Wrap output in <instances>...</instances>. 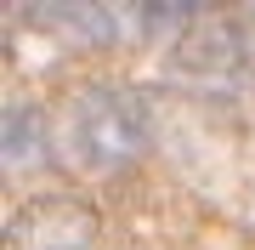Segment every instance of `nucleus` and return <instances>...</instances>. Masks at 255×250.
Listing matches in <instances>:
<instances>
[{"label": "nucleus", "instance_id": "f03ea898", "mask_svg": "<svg viewBox=\"0 0 255 250\" xmlns=\"http://www.w3.org/2000/svg\"><path fill=\"white\" fill-rule=\"evenodd\" d=\"M97 205L74 194H40L6 216V250H97Z\"/></svg>", "mask_w": 255, "mask_h": 250}, {"label": "nucleus", "instance_id": "7ed1b4c3", "mask_svg": "<svg viewBox=\"0 0 255 250\" xmlns=\"http://www.w3.org/2000/svg\"><path fill=\"white\" fill-rule=\"evenodd\" d=\"M46 154H51L46 114L28 108V102H11V108H6V176H23L28 165H40Z\"/></svg>", "mask_w": 255, "mask_h": 250}, {"label": "nucleus", "instance_id": "f257e3e1", "mask_svg": "<svg viewBox=\"0 0 255 250\" xmlns=\"http://www.w3.org/2000/svg\"><path fill=\"white\" fill-rule=\"evenodd\" d=\"M153 142V114L147 97L125 80H91L68 97L63 125H57V154L74 171H97V176H119L130 171Z\"/></svg>", "mask_w": 255, "mask_h": 250}]
</instances>
